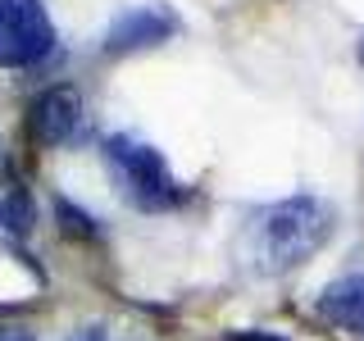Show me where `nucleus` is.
I'll return each mask as SVG.
<instances>
[{
  "label": "nucleus",
  "mask_w": 364,
  "mask_h": 341,
  "mask_svg": "<svg viewBox=\"0 0 364 341\" xmlns=\"http://www.w3.org/2000/svg\"><path fill=\"white\" fill-rule=\"evenodd\" d=\"M55 23L41 0H0V68H28L50 55Z\"/></svg>",
  "instance_id": "obj_3"
},
{
  "label": "nucleus",
  "mask_w": 364,
  "mask_h": 341,
  "mask_svg": "<svg viewBox=\"0 0 364 341\" xmlns=\"http://www.w3.org/2000/svg\"><path fill=\"white\" fill-rule=\"evenodd\" d=\"M55 219H60V227L68 237H96V219H91L87 210H77V205H68V200H55Z\"/></svg>",
  "instance_id": "obj_7"
},
{
  "label": "nucleus",
  "mask_w": 364,
  "mask_h": 341,
  "mask_svg": "<svg viewBox=\"0 0 364 341\" xmlns=\"http://www.w3.org/2000/svg\"><path fill=\"white\" fill-rule=\"evenodd\" d=\"M337 210L323 196H287L250 223L246 255L259 273H287L333 237Z\"/></svg>",
  "instance_id": "obj_1"
},
{
  "label": "nucleus",
  "mask_w": 364,
  "mask_h": 341,
  "mask_svg": "<svg viewBox=\"0 0 364 341\" xmlns=\"http://www.w3.org/2000/svg\"><path fill=\"white\" fill-rule=\"evenodd\" d=\"M68 341H109V337H105V328H100V323H87V328H77Z\"/></svg>",
  "instance_id": "obj_8"
},
{
  "label": "nucleus",
  "mask_w": 364,
  "mask_h": 341,
  "mask_svg": "<svg viewBox=\"0 0 364 341\" xmlns=\"http://www.w3.org/2000/svg\"><path fill=\"white\" fill-rule=\"evenodd\" d=\"M228 341H287V337H278V332H232Z\"/></svg>",
  "instance_id": "obj_9"
},
{
  "label": "nucleus",
  "mask_w": 364,
  "mask_h": 341,
  "mask_svg": "<svg viewBox=\"0 0 364 341\" xmlns=\"http://www.w3.org/2000/svg\"><path fill=\"white\" fill-rule=\"evenodd\" d=\"M105 159H109L114 178H119L123 196H128L136 210L155 214V210H173V205L182 200L178 178L168 173L164 155H159L155 146L132 141V136H109V141H105Z\"/></svg>",
  "instance_id": "obj_2"
},
{
  "label": "nucleus",
  "mask_w": 364,
  "mask_h": 341,
  "mask_svg": "<svg viewBox=\"0 0 364 341\" xmlns=\"http://www.w3.org/2000/svg\"><path fill=\"white\" fill-rule=\"evenodd\" d=\"M318 314H323L328 323L346 328L350 337H364V273L337 278L333 287L318 296Z\"/></svg>",
  "instance_id": "obj_6"
},
{
  "label": "nucleus",
  "mask_w": 364,
  "mask_h": 341,
  "mask_svg": "<svg viewBox=\"0 0 364 341\" xmlns=\"http://www.w3.org/2000/svg\"><path fill=\"white\" fill-rule=\"evenodd\" d=\"M77 123H82V96L73 87H46L28 109V132L37 146H64L73 141Z\"/></svg>",
  "instance_id": "obj_4"
},
{
  "label": "nucleus",
  "mask_w": 364,
  "mask_h": 341,
  "mask_svg": "<svg viewBox=\"0 0 364 341\" xmlns=\"http://www.w3.org/2000/svg\"><path fill=\"white\" fill-rule=\"evenodd\" d=\"M0 341H32V332H23V328H0Z\"/></svg>",
  "instance_id": "obj_10"
},
{
  "label": "nucleus",
  "mask_w": 364,
  "mask_h": 341,
  "mask_svg": "<svg viewBox=\"0 0 364 341\" xmlns=\"http://www.w3.org/2000/svg\"><path fill=\"white\" fill-rule=\"evenodd\" d=\"M178 32V14L168 5H136L128 14H119L105 32V50L109 55H128V50H146L159 45Z\"/></svg>",
  "instance_id": "obj_5"
},
{
  "label": "nucleus",
  "mask_w": 364,
  "mask_h": 341,
  "mask_svg": "<svg viewBox=\"0 0 364 341\" xmlns=\"http://www.w3.org/2000/svg\"><path fill=\"white\" fill-rule=\"evenodd\" d=\"M360 64H364V37H360Z\"/></svg>",
  "instance_id": "obj_11"
}]
</instances>
